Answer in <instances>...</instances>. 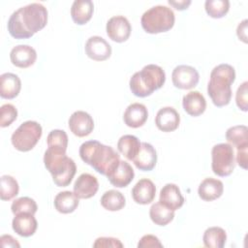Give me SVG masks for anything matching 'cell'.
Instances as JSON below:
<instances>
[{
    "mask_svg": "<svg viewBox=\"0 0 248 248\" xmlns=\"http://www.w3.org/2000/svg\"><path fill=\"white\" fill-rule=\"evenodd\" d=\"M68 124L71 132L79 138L90 135L94 129V120L92 116L83 110L75 111L70 116Z\"/></svg>",
    "mask_w": 248,
    "mask_h": 248,
    "instance_id": "8fae6325",
    "label": "cell"
},
{
    "mask_svg": "<svg viewBox=\"0 0 248 248\" xmlns=\"http://www.w3.org/2000/svg\"><path fill=\"white\" fill-rule=\"evenodd\" d=\"M101 205L108 211L121 210L125 204L126 200L123 194L117 190H108L101 197Z\"/></svg>",
    "mask_w": 248,
    "mask_h": 248,
    "instance_id": "f546056e",
    "label": "cell"
},
{
    "mask_svg": "<svg viewBox=\"0 0 248 248\" xmlns=\"http://www.w3.org/2000/svg\"><path fill=\"white\" fill-rule=\"evenodd\" d=\"M235 80V70L230 64H220L213 68L207 84V94L212 103L218 107H225L232 99L231 85Z\"/></svg>",
    "mask_w": 248,
    "mask_h": 248,
    "instance_id": "3957f363",
    "label": "cell"
},
{
    "mask_svg": "<svg viewBox=\"0 0 248 248\" xmlns=\"http://www.w3.org/2000/svg\"><path fill=\"white\" fill-rule=\"evenodd\" d=\"M202 241L205 247L223 248L227 241V233L220 227H210L204 231Z\"/></svg>",
    "mask_w": 248,
    "mask_h": 248,
    "instance_id": "83f0119b",
    "label": "cell"
},
{
    "mask_svg": "<svg viewBox=\"0 0 248 248\" xmlns=\"http://www.w3.org/2000/svg\"><path fill=\"white\" fill-rule=\"evenodd\" d=\"M86 55L95 61H104L110 57L111 46L110 45L100 36L90 37L84 46Z\"/></svg>",
    "mask_w": 248,
    "mask_h": 248,
    "instance_id": "7c38bea8",
    "label": "cell"
},
{
    "mask_svg": "<svg viewBox=\"0 0 248 248\" xmlns=\"http://www.w3.org/2000/svg\"><path fill=\"white\" fill-rule=\"evenodd\" d=\"M135 166L142 171L152 170L157 163V152L148 142H141L138 155L133 159Z\"/></svg>",
    "mask_w": 248,
    "mask_h": 248,
    "instance_id": "ac0fdd59",
    "label": "cell"
},
{
    "mask_svg": "<svg viewBox=\"0 0 248 248\" xmlns=\"http://www.w3.org/2000/svg\"><path fill=\"white\" fill-rule=\"evenodd\" d=\"M2 247H20V244L10 234H4L0 238Z\"/></svg>",
    "mask_w": 248,
    "mask_h": 248,
    "instance_id": "b9f144b4",
    "label": "cell"
},
{
    "mask_svg": "<svg viewBox=\"0 0 248 248\" xmlns=\"http://www.w3.org/2000/svg\"><path fill=\"white\" fill-rule=\"evenodd\" d=\"M93 247L95 248H98V247H105V248H108V247H113V248H122L123 247V244L121 243V241L118 239V238H115V237H98L94 244H93Z\"/></svg>",
    "mask_w": 248,
    "mask_h": 248,
    "instance_id": "74e56055",
    "label": "cell"
},
{
    "mask_svg": "<svg viewBox=\"0 0 248 248\" xmlns=\"http://www.w3.org/2000/svg\"><path fill=\"white\" fill-rule=\"evenodd\" d=\"M140 144L141 142L136 136L124 135L117 141V149L128 160L133 161L140 149Z\"/></svg>",
    "mask_w": 248,
    "mask_h": 248,
    "instance_id": "4316f807",
    "label": "cell"
},
{
    "mask_svg": "<svg viewBox=\"0 0 248 248\" xmlns=\"http://www.w3.org/2000/svg\"><path fill=\"white\" fill-rule=\"evenodd\" d=\"M248 82L244 81L242 82L236 91L235 94V103L239 109L242 111L248 110V99H247V92H248Z\"/></svg>",
    "mask_w": 248,
    "mask_h": 248,
    "instance_id": "8d00e7d4",
    "label": "cell"
},
{
    "mask_svg": "<svg viewBox=\"0 0 248 248\" xmlns=\"http://www.w3.org/2000/svg\"><path fill=\"white\" fill-rule=\"evenodd\" d=\"M43 134L42 126L36 121H25L13 133L11 141L14 147L21 152L30 151L35 147Z\"/></svg>",
    "mask_w": 248,
    "mask_h": 248,
    "instance_id": "52a82bcc",
    "label": "cell"
},
{
    "mask_svg": "<svg viewBox=\"0 0 248 248\" xmlns=\"http://www.w3.org/2000/svg\"><path fill=\"white\" fill-rule=\"evenodd\" d=\"M79 199L71 191H63L58 193L54 198V207L55 209L62 213L68 214L74 212L79 203Z\"/></svg>",
    "mask_w": 248,
    "mask_h": 248,
    "instance_id": "484cf974",
    "label": "cell"
},
{
    "mask_svg": "<svg viewBox=\"0 0 248 248\" xmlns=\"http://www.w3.org/2000/svg\"><path fill=\"white\" fill-rule=\"evenodd\" d=\"M180 123V116L175 108L164 107L160 108L155 117L157 128L165 133L175 131Z\"/></svg>",
    "mask_w": 248,
    "mask_h": 248,
    "instance_id": "4fadbf2b",
    "label": "cell"
},
{
    "mask_svg": "<svg viewBox=\"0 0 248 248\" xmlns=\"http://www.w3.org/2000/svg\"><path fill=\"white\" fill-rule=\"evenodd\" d=\"M156 187L148 178L140 179L132 189V198L139 204H148L155 199Z\"/></svg>",
    "mask_w": 248,
    "mask_h": 248,
    "instance_id": "e0dca14e",
    "label": "cell"
},
{
    "mask_svg": "<svg viewBox=\"0 0 248 248\" xmlns=\"http://www.w3.org/2000/svg\"><path fill=\"white\" fill-rule=\"evenodd\" d=\"M98 179L90 173H81L76 180L73 188L74 194L78 199H90L98 192Z\"/></svg>",
    "mask_w": 248,
    "mask_h": 248,
    "instance_id": "9a60e30c",
    "label": "cell"
},
{
    "mask_svg": "<svg viewBox=\"0 0 248 248\" xmlns=\"http://www.w3.org/2000/svg\"><path fill=\"white\" fill-rule=\"evenodd\" d=\"M204 9L207 15L213 18H221L227 15L230 9L229 0H206Z\"/></svg>",
    "mask_w": 248,
    "mask_h": 248,
    "instance_id": "d6a6232c",
    "label": "cell"
},
{
    "mask_svg": "<svg viewBox=\"0 0 248 248\" xmlns=\"http://www.w3.org/2000/svg\"><path fill=\"white\" fill-rule=\"evenodd\" d=\"M13 230L20 236L29 237L36 232L38 222L31 213H20L15 215L12 221Z\"/></svg>",
    "mask_w": 248,
    "mask_h": 248,
    "instance_id": "ffe728a7",
    "label": "cell"
},
{
    "mask_svg": "<svg viewBox=\"0 0 248 248\" xmlns=\"http://www.w3.org/2000/svg\"><path fill=\"white\" fill-rule=\"evenodd\" d=\"M226 140L236 148L248 145V128L245 125L230 127L226 132Z\"/></svg>",
    "mask_w": 248,
    "mask_h": 248,
    "instance_id": "4dcf8cb0",
    "label": "cell"
},
{
    "mask_svg": "<svg viewBox=\"0 0 248 248\" xmlns=\"http://www.w3.org/2000/svg\"><path fill=\"white\" fill-rule=\"evenodd\" d=\"M182 106L184 110L191 116H200L206 108V101L199 91H190L183 96Z\"/></svg>",
    "mask_w": 248,
    "mask_h": 248,
    "instance_id": "603a6c76",
    "label": "cell"
},
{
    "mask_svg": "<svg viewBox=\"0 0 248 248\" xmlns=\"http://www.w3.org/2000/svg\"><path fill=\"white\" fill-rule=\"evenodd\" d=\"M47 147L66 151L68 147V136L63 130H52L46 139Z\"/></svg>",
    "mask_w": 248,
    "mask_h": 248,
    "instance_id": "e575fe53",
    "label": "cell"
},
{
    "mask_svg": "<svg viewBox=\"0 0 248 248\" xmlns=\"http://www.w3.org/2000/svg\"><path fill=\"white\" fill-rule=\"evenodd\" d=\"M44 163L58 187L68 186L77 172L75 161L63 150L47 147L44 155Z\"/></svg>",
    "mask_w": 248,
    "mask_h": 248,
    "instance_id": "277c9868",
    "label": "cell"
},
{
    "mask_svg": "<svg viewBox=\"0 0 248 248\" xmlns=\"http://www.w3.org/2000/svg\"><path fill=\"white\" fill-rule=\"evenodd\" d=\"M169 4L178 11H183V10L188 9V7L191 4V1L190 0H180V1L169 0Z\"/></svg>",
    "mask_w": 248,
    "mask_h": 248,
    "instance_id": "7bdbcfd3",
    "label": "cell"
},
{
    "mask_svg": "<svg viewBox=\"0 0 248 248\" xmlns=\"http://www.w3.org/2000/svg\"><path fill=\"white\" fill-rule=\"evenodd\" d=\"M17 117V109L12 104H4L0 108V126L2 128L10 126Z\"/></svg>",
    "mask_w": 248,
    "mask_h": 248,
    "instance_id": "d590c367",
    "label": "cell"
},
{
    "mask_svg": "<svg viewBox=\"0 0 248 248\" xmlns=\"http://www.w3.org/2000/svg\"><path fill=\"white\" fill-rule=\"evenodd\" d=\"M175 21L173 11L163 5L154 6L143 13L140 18L141 27L146 33L158 34L170 30Z\"/></svg>",
    "mask_w": 248,
    "mask_h": 248,
    "instance_id": "8992f818",
    "label": "cell"
},
{
    "mask_svg": "<svg viewBox=\"0 0 248 248\" xmlns=\"http://www.w3.org/2000/svg\"><path fill=\"white\" fill-rule=\"evenodd\" d=\"M21 89V80L16 74L4 73L0 76V96L4 99L16 98Z\"/></svg>",
    "mask_w": 248,
    "mask_h": 248,
    "instance_id": "cb8c5ba5",
    "label": "cell"
},
{
    "mask_svg": "<svg viewBox=\"0 0 248 248\" xmlns=\"http://www.w3.org/2000/svg\"><path fill=\"white\" fill-rule=\"evenodd\" d=\"M165 81V71L158 65L148 64L132 76L129 85L130 90L135 96L144 98L160 89Z\"/></svg>",
    "mask_w": 248,
    "mask_h": 248,
    "instance_id": "5b68a950",
    "label": "cell"
},
{
    "mask_svg": "<svg viewBox=\"0 0 248 248\" xmlns=\"http://www.w3.org/2000/svg\"><path fill=\"white\" fill-rule=\"evenodd\" d=\"M224 192V184L221 180L207 177L203 179L198 188L199 197L205 202H212L219 199Z\"/></svg>",
    "mask_w": 248,
    "mask_h": 248,
    "instance_id": "44dd1931",
    "label": "cell"
},
{
    "mask_svg": "<svg viewBox=\"0 0 248 248\" xmlns=\"http://www.w3.org/2000/svg\"><path fill=\"white\" fill-rule=\"evenodd\" d=\"M211 168L213 172L221 177L232 174L235 167V158L232 145L230 143H218L211 150Z\"/></svg>",
    "mask_w": 248,
    "mask_h": 248,
    "instance_id": "ba28073f",
    "label": "cell"
},
{
    "mask_svg": "<svg viewBox=\"0 0 248 248\" xmlns=\"http://www.w3.org/2000/svg\"><path fill=\"white\" fill-rule=\"evenodd\" d=\"M12 212L14 215H17L20 213H31L35 214L37 212L38 206L36 202L29 197H21L16 199L11 205Z\"/></svg>",
    "mask_w": 248,
    "mask_h": 248,
    "instance_id": "836d02e7",
    "label": "cell"
},
{
    "mask_svg": "<svg viewBox=\"0 0 248 248\" xmlns=\"http://www.w3.org/2000/svg\"><path fill=\"white\" fill-rule=\"evenodd\" d=\"M0 182V198L2 201H10L17 196L19 186L16 178L11 175H2Z\"/></svg>",
    "mask_w": 248,
    "mask_h": 248,
    "instance_id": "1f68e13d",
    "label": "cell"
},
{
    "mask_svg": "<svg viewBox=\"0 0 248 248\" xmlns=\"http://www.w3.org/2000/svg\"><path fill=\"white\" fill-rule=\"evenodd\" d=\"M106 31L108 38L113 42L123 43L129 39L132 26L127 17L123 16H115L108 20Z\"/></svg>",
    "mask_w": 248,
    "mask_h": 248,
    "instance_id": "30bf717a",
    "label": "cell"
},
{
    "mask_svg": "<svg viewBox=\"0 0 248 248\" xmlns=\"http://www.w3.org/2000/svg\"><path fill=\"white\" fill-rule=\"evenodd\" d=\"M149 216L151 221L158 226H166L174 218V211L170 210L160 202H155L149 209Z\"/></svg>",
    "mask_w": 248,
    "mask_h": 248,
    "instance_id": "f1b7e54d",
    "label": "cell"
},
{
    "mask_svg": "<svg viewBox=\"0 0 248 248\" xmlns=\"http://www.w3.org/2000/svg\"><path fill=\"white\" fill-rule=\"evenodd\" d=\"M47 23V10L41 3H31L15 11L8 20L10 35L17 40L29 39Z\"/></svg>",
    "mask_w": 248,
    "mask_h": 248,
    "instance_id": "6da1fadb",
    "label": "cell"
},
{
    "mask_svg": "<svg viewBox=\"0 0 248 248\" xmlns=\"http://www.w3.org/2000/svg\"><path fill=\"white\" fill-rule=\"evenodd\" d=\"M237 153H236V163L238 164L239 167L242 169L246 170L247 169V150H248V145H244L241 147L236 148Z\"/></svg>",
    "mask_w": 248,
    "mask_h": 248,
    "instance_id": "ab89813d",
    "label": "cell"
},
{
    "mask_svg": "<svg viewBox=\"0 0 248 248\" xmlns=\"http://www.w3.org/2000/svg\"><path fill=\"white\" fill-rule=\"evenodd\" d=\"M10 59L14 66L24 69L35 63L37 59V52L28 45H18L12 48L10 52Z\"/></svg>",
    "mask_w": 248,
    "mask_h": 248,
    "instance_id": "5bb4252c",
    "label": "cell"
},
{
    "mask_svg": "<svg viewBox=\"0 0 248 248\" xmlns=\"http://www.w3.org/2000/svg\"><path fill=\"white\" fill-rule=\"evenodd\" d=\"M139 248H150V247H163V244L159 240V238L153 234H145L143 235L139 243H138Z\"/></svg>",
    "mask_w": 248,
    "mask_h": 248,
    "instance_id": "f35d334b",
    "label": "cell"
},
{
    "mask_svg": "<svg viewBox=\"0 0 248 248\" xmlns=\"http://www.w3.org/2000/svg\"><path fill=\"white\" fill-rule=\"evenodd\" d=\"M134 176L135 172L131 165L126 161L120 160L118 167L108 176V179L114 187L124 188L132 182Z\"/></svg>",
    "mask_w": 248,
    "mask_h": 248,
    "instance_id": "7402d4cb",
    "label": "cell"
},
{
    "mask_svg": "<svg viewBox=\"0 0 248 248\" xmlns=\"http://www.w3.org/2000/svg\"><path fill=\"white\" fill-rule=\"evenodd\" d=\"M148 118V111L144 105L133 103L127 107L123 114L124 123L130 128H140Z\"/></svg>",
    "mask_w": 248,
    "mask_h": 248,
    "instance_id": "d6986e66",
    "label": "cell"
},
{
    "mask_svg": "<svg viewBox=\"0 0 248 248\" xmlns=\"http://www.w3.org/2000/svg\"><path fill=\"white\" fill-rule=\"evenodd\" d=\"M79 156L84 163L107 177L120 163L119 154L111 146L98 140L84 141L79 147Z\"/></svg>",
    "mask_w": 248,
    "mask_h": 248,
    "instance_id": "7a4b0ae2",
    "label": "cell"
},
{
    "mask_svg": "<svg viewBox=\"0 0 248 248\" xmlns=\"http://www.w3.org/2000/svg\"><path fill=\"white\" fill-rule=\"evenodd\" d=\"M159 202L172 211L179 209L184 204V197L180 189L173 183H168L160 191Z\"/></svg>",
    "mask_w": 248,
    "mask_h": 248,
    "instance_id": "2e32d148",
    "label": "cell"
},
{
    "mask_svg": "<svg viewBox=\"0 0 248 248\" xmlns=\"http://www.w3.org/2000/svg\"><path fill=\"white\" fill-rule=\"evenodd\" d=\"M236 35L243 43H247V19H243L237 26Z\"/></svg>",
    "mask_w": 248,
    "mask_h": 248,
    "instance_id": "60d3db41",
    "label": "cell"
},
{
    "mask_svg": "<svg viewBox=\"0 0 248 248\" xmlns=\"http://www.w3.org/2000/svg\"><path fill=\"white\" fill-rule=\"evenodd\" d=\"M173 85L179 89H192L199 83V72L189 65H178L171 73Z\"/></svg>",
    "mask_w": 248,
    "mask_h": 248,
    "instance_id": "9c48e42d",
    "label": "cell"
},
{
    "mask_svg": "<svg viewBox=\"0 0 248 248\" xmlns=\"http://www.w3.org/2000/svg\"><path fill=\"white\" fill-rule=\"evenodd\" d=\"M94 4L91 0H76L71 7V16L78 25L87 23L93 15Z\"/></svg>",
    "mask_w": 248,
    "mask_h": 248,
    "instance_id": "d4e9b609",
    "label": "cell"
}]
</instances>
